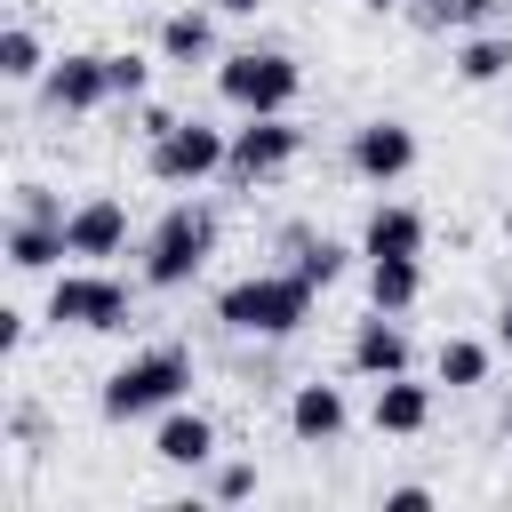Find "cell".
<instances>
[{
    "label": "cell",
    "mask_w": 512,
    "mask_h": 512,
    "mask_svg": "<svg viewBox=\"0 0 512 512\" xmlns=\"http://www.w3.org/2000/svg\"><path fill=\"white\" fill-rule=\"evenodd\" d=\"M312 296H320V288H312L296 264H280V272H248V280L216 288V320H224L232 336L280 344V336H296V328L312 320Z\"/></svg>",
    "instance_id": "obj_1"
},
{
    "label": "cell",
    "mask_w": 512,
    "mask_h": 512,
    "mask_svg": "<svg viewBox=\"0 0 512 512\" xmlns=\"http://www.w3.org/2000/svg\"><path fill=\"white\" fill-rule=\"evenodd\" d=\"M176 400H192V352H184V344H144V352H128V360L104 376V392H96L104 424H144V416H160V408H176Z\"/></svg>",
    "instance_id": "obj_2"
},
{
    "label": "cell",
    "mask_w": 512,
    "mask_h": 512,
    "mask_svg": "<svg viewBox=\"0 0 512 512\" xmlns=\"http://www.w3.org/2000/svg\"><path fill=\"white\" fill-rule=\"evenodd\" d=\"M208 256H216V208L208 200H168L160 208V224L144 232V288H192L200 272H208Z\"/></svg>",
    "instance_id": "obj_3"
},
{
    "label": "cell",
    "mask_w": 512,
    "mask_h": 512,
    "mask_svg": "<svg viewBox=\"0 0 512 512\" xmlns=\"http://www.w3.org/2000/svg\"><path fill=\"white\" fill-rule=\"evenodd\" d=\"M216 96H224L232 112H296L304 64H296L288 48H240V56L216 64Z\"/></svg>",
    "instance_id": "obj_4"
},
{
    "label": "cell",
    "mask_w": 512,
    "mask_h": 512,
    "mask_svg": "<svg viewBox=\"0 0 512 512\" xmlns=\"http://www.w3.org/2000/svg\"><path fill=\"white\" fill-rule=\"evenodd\" d=\"M48 328H128V280H112L104 264H72L48 280V304H40Z\"/></svg>",
    "instance_id": "obj_5"
},
{
    "label": "cell",
    "mask_w": 512,
    "mask_h": 512,
    "mask_svg": "<svg viewBox=\"0 0 512 512\" xmlns=\"http://www.w3.org/2000/svg\"><path fill=\"white\" fill-rule=\"evenodd\" d=\"M296 152H304V128H296L288 112H240L232 152H224V176H232L240 192H256V184H272Z\"/></svg>",
    "instance_id": "obj_6"
},
{
    "label": "cell",
    "mask_w": 512,
    "mask_h": 512,
    "mask_svg": "<svg viewBox=\"0 0 512 512\" xmlns=\"http://www.w3.org/2000/svg\"><path fill=\"white\" fill-rule=\"evenodd\" d=\"M224 152H232V128H208V120H176L168 136H152V144H144V168H152L160 184L192 192V184L224 176Z\"/></svg>",
    "instance_id": "obj_7"
},
{
    "label": "cell",
    "mask_w": 512,
    "mask_h": 512,
    "mask_svg": "<svg viewBox=\"0 0 512 512\" xmlns=\"http://www.w3.org/2000/svg\"><path fill=\"white\" fill-rule=\"evenodd\" d=\"M40 104L48 112H104L112 104V72H104V48H64L56 64H48V80H40Z\"/></svg>",
    "instance_id": "obj_8"
},
{
    "label": "cell",
    "mask_w": 512,
    "mask_h": 512,
    "mask_svg": "<svg viewBox=\"0 0 512 512\" xmlns=\"http://www.w3.org/2000/svg\"><path fill=\"white\" fill-rule=\"evenodd\" d=\"M344 160H352L360 184H400L416 168V128L408 120H360L352 144H344Z\"/></svg>",
    "instance_id": "obj_9"
},
{
    "label": "cell",
    "mask_w": 512,
    "mask_h": 512,
    "mask_svg": "<svg viewBox=\"0 0 512 512\" xmlns=\"http://www.w3.org/2000/svg\"><path fill=\"white\" fill-rule=\"evenodd\" d=\"M344 360H352V376H368V384H384V376H408V360H416V344H408V328H400V312H376V304H368V320L352 328V344H344Z\"/></svg>",
    "instance_id": "obj_10"
},
{
    "label": "cell",
    "mask_w": 512,
    "mask_h": 512,
    "mask_svg": "<svg viewBox=\"0 0 512 512\" xmlns=\"http://www.w3.org/2000/svg\"><path fill=\"white\" fill-rule=\"evenodd\" d=\"M64 240H72V264H104V256L128 248V208H120L112 192H88V200H72Z\"/></svg>",
    "instance_id": "obj_11"
},
{
    "label": "cell",
    "mask_w": 512,
    "mask_h": 512,
    "mask_svg": "<svg viewBox=\"0 0 512 512\" xmlns=\"http://www.w3.org/2000/svg\"><path fill=\"white\" fill-rule=\"evenodd\" d=\"M152 456H160V464H176V472H208L224 448H216V424H208L200 408H184V400H176V408H160V416H152Z\"/></svg>",
    "instance_id": "obj_12"
},
{
    "label": "cell",
    "mask_w": 512,
    "mask_h": 512,
    "mask_svg": "<svg viewBox=\"0 0 512 512\" xmlns=\"http://www.w3.org/2000/svg\"><path fill=\"white\" fill-rule=\"evenodd\" d=\"M424 240H432V224L408 200H376L360 224V256H424Z\"/></svg>",
    "instance_id": "obj_13"
},
{
    "label": "cell",
    "mask_w": 512,
    "mask_h": 512,
    "mask_svg": "<svg viewBox=\"0 0 512 512\" xmlns=\"http://www.w3.org/2000/svg\"><path fill=\"white\" fill-rule=\"evenodd\" d=\"M344 424H352L344 384H320V376H312V384H296V392H288V432H296L304 448H328Z\"/></svg>",
    "instance_id": "obj_14"
},
{
    "label": "cell",
    "mask_w": 512,
    "mask_h": 512,
    "mask_svg": "<svg viewBox=\"0 0 512 512\" xmlns=\"http://www.w3.org/2000/svg\"><path fill=\"white\" fill-rule=\"evenodd\" d=\"M368 424H376L384 440H416V432L432 424V384H416V376H384L376 400H368Z\"/></svg>",
    "instance_id": "obj_15"
},
{
    "label": "cell",
    "mask_w": 512,
    "mask_h": 512,
    "mask_svg": "<svg viewBox=\"0 0 512 512\" xmlns=\"http://www.w3.org/2000/svg\"><path fill=\"white\" fill-rule=\"evenodd\" d=\"M0 256H8V272H56V264L72 256V240H64V224L8 216V232H0Z\"/></svg>",
    "instance_id": "obj_16"
},
{
    "label": "cell",
    "mask_w": 512,
    "mask_h": 512,
    "mask_svg": "<svg viewBox=\"0 0 512 512\" xmlns=\"http://www.w3.org/2000/svg\"><path fill=\"white\" fill-rule=\"evenodd\" d=\"M216 56V8H168L160 16V64H208Z\"/></svg>",
    "instance_id": "obj_17"
},
{
    "label": "cell",
    "mask_w": 512,
    "mask_h": 512,
    "mask_svg": "<svg viewBox=\"0 0 512 512\" xmlns=\"http://www.w3.org/2000/svg\"><path fill=\"white\" fill-rule=\"evenodd\" d=\"M424 296V256H368V304L376 312H408Z\"/></svg>",
    "instance_id": "obj_18"
},
{
    "label": "cell",
    "mask_w": 512,
    "mask_h": 512,
    "mask_svg": "<svg viewBox=\"0 0 512 512\" xmlns=\"http://www.w3.org/2000/svg\"><path fill=\"white\" fill-rule=\"evenodd\" d=\"M496 16H504V0H408V24L432 40L440 32H488Z\"/></svg>",
    "instance_id": "obj_19"
},
{
    "label": "cell",
    "mask_w": 512,
    "mask_h": 512,
    "mask_svg": "<svg viewBox=\"0 0 512 512\" xmlns=\"http://www.w3.org/2000/svg\"><path fill=\"white\" fill-rule=\"evenodd\" d=\"M504 72H512V32L488 24V32H464V40H456V80H464V88H488V80H504Z\"/></svg>",
    "instance_id": "obj_20"
},
{
    "label": "cell",
    "mask_w": 512,
    "mask_h": 512,
    "mask_svg": "<svg viewBox=\"0 0 512 512\" xmlns=\"http://www.w3.org/2000/svg\"><path fill=\"white\" fill-rule=\"evenodd\" d=\"M488 368H496V344H480V336H448V344L432 352V376H440L448 392H472V384H488Z\"/></svg>",
    "instance_id": "obj_21"
},
{
    "label": "cell",
    "mask_w": 512,
    "mask_h": 512,
    "mask_svg": "<svg viewBox=\"0 0 512 512\" xmlns=\"http://www.w3.org/2000/svg\"><path fill=\"white\" fill-rule=\"evenodd\" d=\"M48 64H56V56L40 48V32H32V24H8V32H0V80H8V88H40V80H48Z\"/></svg>",
    "instance_id": "obj_22"
},
{
    "label": "cell",
    "mask_w": 512,
    "mask_h": 512,
    "mask_svg": "<svg viewBox=\"0 0 512 512\" xmlns=\"http://www.w3.org/2000/svg\"><path fill=\"white\" fill-rule=\"evenodd\" d=\"M288 248H296V272H304L312 288H336V280H344V264H352V248H344V240H304V232H296Z\"/></svg>",
    "instance_id": "obj_23"
},
{
    "label": "cell",
    "mask_w": 512,
    "mask_h": 512,
    "mask_svg": "<svg viewBox=\"0 0 512 512\" xmlns=\"http://www.w3.org/2000/svg\"><path fill=\"white\" fill-rule=\"evenodd\" d=\"M104 72H112V104H144V88H152V56L112 48V56H104Z\"/></svg>",
    "instance_id": "obj_24"
},
{
    "label": "cell",
    "mask_w": 512,
    "mask_h": 512,
    "mask_svg": "<svg viewBox=\"0 0 512 512\" xmlns=\"http://www.w3.org/2000/svg\"><path fill=\"white\" fill-rule=\"evenodd\" d=\"M208 496H216V504H248V496H256V464H248V456H216V464H208Z\"/></svg>",
    "instance_id": "obj_25"
},
{
    "label": "cell",
    "mask_w": 512,
    "mask_h": 512,
    "mask_svg": "<svg viewBox=\"0 0 512 512\" xmlns=\"http://www.w3.org/2000/svg\"><path fill=\"white\" fill-rule=\"evenodd\" d=\"M16 216H40V224H64L72 208H64V200H56L48 184H16Z\"/></svg>",
    "instance_id": "obj_26"
},
{
    "label": "cell",
    "mask_w": 512,
    "mask_h": 512,
    "mask_svg": "<svg viewBox=\"0 0 512 512\" xmlns=\"http://www.w3.org/2000/svg\"><path fill=\"white\" fill-rule=\"evenodd\" d=\"M24 336H32V312H16V304H0V352H8V360L24 352Z\"/></svg>",
    "instance_id": "obj_27"
},
{
    "label": "cell",
    "mask_w": 512,
    "mask_h": 512,
    "mask_svg": "<svg viewBox=\"0 0 512 512\" xmlns=\"http://www.w3.org/2000/svg\"><path fill=\"white\" fill-rule=\"evenodd\" d=\"M384 512H432V488L424 480H400V488H384Z\"/></svg>",
    "instance_id": "obj_28"
},
{
    "label": "cell",
    "mask_w": 512,
    "mask_h": 512,
    "mask_svg": "<svg viewBox=\"0 0 512 512\" xmlns=\"http://www.w3.org/2000/svg\"><path fill=\"white\" fill-rule=\"evenodd\" d=\"M168 128H176V112H168V104H144V112H136V136H144V144H152V136H168Z\"/></svg>",
    "instance_id": "obj_29"
},
{
    "label": "cell",
    "mask_w": 512,
    "mask_h": 512,
    "mask_svg": "<svg viewBox=\"0 0 512 512\" xmlns=\"http://www.w3.org/2000/svg\"><path fill=\"white\" fill-rule=\"evenodd\" d=\"M496 344H504V352H512V296H504V304H496Z\"/></svg>",
    "instance_id": "obj_30"
},
{
    "label": "cell",
    "mask_w": 512,
    "mask_h": 512,
    "mask_svg": "<svg viewBox=\"0 0 512 512\" xmlns=\"http://www.w3.org/2000/svg\"><path fill=\"white\" fill-rule=\"evenodd\" d=\"M208 8H216V16H256L264 0H208Z\"/></svg>",
    "instance_id": "obj_31"
},
{
    "label": "cell",
    "mask_w": 512,
    "mask_h": 512,
    "mask_svg": "<svg viewBox=\"0 0 512 512\" xmlns=\"http://www.w3.org/2000/svg\"><path fill=\"white\" fill-rule=\"evenodd\" d=\"M360 8H376V16H392V8H408V0H360Z\"/></svg>",
    "instance_id": "obj_32"
},
{
    "label": "cell",
    "mask_w": 512,
    "mask_h": 512,
    "mask_svg": "<svg viewBox=\"0 0 512 512\" xmlns=\"http://www.w3.org/2000/svg\"><path fill=\"white\" fill-rule=\"evenodd\" d=\"M504 440H512V408H504Z\"/></svg>",
    "instance_id": "obj_33"
}]
</instances>
